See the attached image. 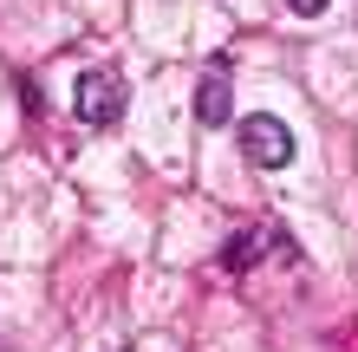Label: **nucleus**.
<instances>
[{
  "mask_svg": "<svg viewBox=\"0 0 358 352\" xmlns=\"http://www.w3.org/2000/svg\"><path fill=\"white\" fill-rule=\"evenodd\" d=\"M287 7H293V13H306V20H313V13H326V7H332V0H287Z\"/></svg>",
  "mask_w": 358,
  "mask_h": 352,
  "instance_id": "39448f33",
  "label": "nucleus"
},
{
  "mask_svg": "<svg viewBox=\"0 0 358 352\" xmlns=\"http://www.w3.org/2000/svg\"><path fill=\"white\" fill-rule=\"evenodd\" d=\"M117 105H124V85H117V72H104V66H92L72 85V118L92 124V131H104V124L117 118Z\"/></svg>",
  "mask_w": 358,
  "mask_h": 352,
  "instance_id": "f03ea898",
  "label": "nucleus"
},
{
  "mask_svg": "<svg viewBox=\"0 0 358 352\" xmlns=\"http://www.w3.org/2000/svg\"><path fill=\"white\" fill-rule=\"evenodd\" d=\"M241 157L255 163V170H287V163H293V131L273 111L241 118Z\"/></svg>",
  "mask_w": 358,
  "mask_h": 352,
  "instance_id": "f257e3e1",
  "label": "nucleus"
},
{
  "mask_svg": "<svg viewBox=\"0 0 358 352\" xmlns=\"http://www.w3.org/2000/svg\"><path fill=\"white\" fill-rule=\"evenodd\" d=\"M228 105H235L228 72H208L202 85H196V118H202V124H228Z\"/></svg>",
  "mask_w": 358,
  "mask_h": 352,
  "instance_id": "7ed1b4c3",
  "label": "nucleus"
},
{
  "mask_svg": "<svg viewBox=\"0 0 358 352\" xmlns=\"http://www.w3.org/2000/svg\"><path fill=\"white\" fill-rule=\"evenodd\" d=\"M261 229H235V235H228L222 241V267H228V274H248V267H255V255H261Z\"/></svg>",
  "mask_w": 358,
  "mask_h": 352,
  "instance_id": "20e7f679",
  "label": "nucleus"
}]
</instances>
